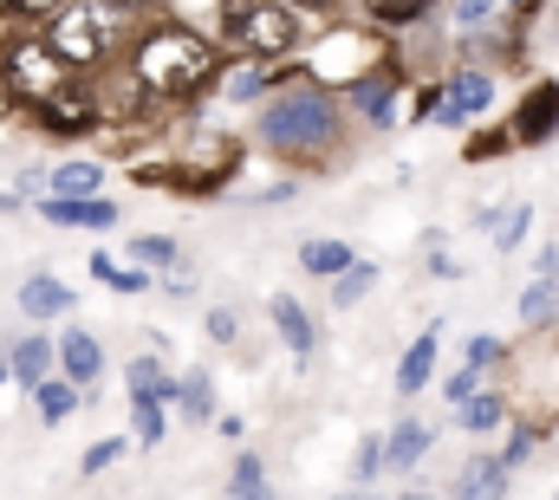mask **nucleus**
<instances>
[{
	"label": "nucleus",
	"mask_w": 559,
	"mask_h": 500,
	"mask_svg": "<svg viewBox=\"0 0 559 500\" xmlns=\"http://www.w3.org/2000/svg\"><path fill=\"white\" fill-rule=\"evenodd\" d=\"M52 345H59V377H72L79 390H98V383H105V345H98V332L66 325Z\"/></svg>",
	"instance_id": "obj_12"
},
{
	"label": "nucleus",
	"mask_w": 559,
	"mask_h": 500,
	"mask_svg": "<svg viewBox=\"0 0 559 500\" xmlns=\"http://www.w3.org/2000/svg\"><path fill=\"white\" fill-rule=\"evenodd\" d=\"M33 209H39L52 228H79V209H85V195H39Z\"/></svg>",
	"instance_id": "obj_41"
},
{
	"label": "nucleus",
	"mask_w": 559,
	"mask_h": 500,
	"mask_svg": "<svg viewBox=\"0 0 559 500\" xmlns=\"http://www.w3.org/2000/svg\"><path fill=\"white\" fill-rule=\"evenodd\" d=\"M468 222L495 241V253H521V248H527V235H534V209H527V202H501V209H495V202H481Z\"/></svg>",
	"instance_id": "obj_17"
},
{
	"label": "nucleus",
	"mask_w": 559,
	"mask_h": 500,
	"mask_svg": "<svg viewBox=\"0 0 559 500\" xmlns=\"http://www.w3.org/2000/svg\"><path fill=\"white\" fill-rule=\"evenodd\" d=\"M371 33H417L442 13V0H352Z\"/></svg>",
	"instance_id": "obj_19"
},
{
	"label": "nucleus",
	"mask_w": 559,
	"mask_h": 500,
	"mask_svg": "<svg viewBox=\"0 0 559 500\" xmlns=\"http://www.w3.org/2000/svg\"><path fill=\"white\" fill-rule=\"evenodd\" d=\"M429 449H436V429L423 416H411V409L384 429V468L391 475H417L423 462H429Z\"/></svg>",
	"instance_id": "obj_13"
},
{
	"label": "nucleus",
	"mask_w": 559,
	"mask_h": 500,
	"mask_svg": "<svg viewBox=\"0 0 559 500\" xmlns=\"http://www.w3.org/2000/svg\"><path fill=\"white\" fill-rule=\"evenodd\" d=\"M59 371V345L46 338V332H26L20 345H7V377L33 396V383H46V377Z\"/></svg>",
	"instance_id": "obj_20"
},
{
	"label": "nucleus",
	"mask_w": 559,
	"mask_h": 500,
	"mask_svg": "<svg viewBox=\"0 0 559 500\" xmlns=\"http://www.w3.org/2000/svg\"><path fill=\"white\" fill-rule=\"evenodd\" d=\"M7 189H13V195H20V202H26V209H33V202H39V195H46V163H20V169H13V182H7Z\"/></svg>",
	"instance_id": "obj_43"
},
{
	"label": "nucleus",
	"mask_w": 559,
	"mask_h": 500,
	"mask_svg": "<svg viewBox=\"0 0 559 500\" xmlns=\"http://www.w3.org/2000/svg\"><path fill=\"white\" fill-rule=\"evenodd\" d=\"M33 409H39V422L46 429H59V422H72L79 409H85V390L72 383V377H46V383H33Z\"/></svg>",
	"instance_id": "obj_25"
},
{
	"label": "nucleus",
	"mask_w": 559,
	"mask_h": 500,
	"mask_svg": "<svg viewBox=\"0 0 559 500\" xmlns=\"http://www.w3.org/2000/svg\"><path fill=\"white\" fill-rule=\"evenodd\" d=\"M72 306H79V293H72L59 273H26V279H20V312H26L33 325L72 319Z\"/></svg>",
	"instance_id": "obj_18"
},
{
	"label": "nucleus",
	"mask_w": 559,
	"mask_h": 500,
	"mask_svg": "<svg viewBox=\"0 0 559 500\" xmlns=\"http://www.w3.org/2000/svg\"><path fill=\"white\" fill-rule=\"evenodd\" d=\"M169 409H176L182 422H195V429H202V422H215V409H222V403H215V377L202 371V365H195V371H176Z\"/></svg>",
	"instance_id": "obj_21"
},
{
	"label": "nucleus",
	"mask_w": 559,
	"mask_h": 500,
	"mask_svg": "<svg viewBox=\"0 0 559 500\" xmlns=\"http://www.w3.org/2000/svg\"><path fill=\"white\" fill-rule=\"evenodd\" d=\"M332 500H384L378 488H345V495H332Z\"/></svg>",
	"instance_id": "obj_53"
},
{
	"label": "nucleus",
	"mask_w": 559,
	"mask_h": 500,
	"mask_svg": "<svg viewBox=\"0 0 559 500\" xmlns=\"http://www.w3.org/2000/svg\"><path fill=\"white\" fill-rule=\"evenodd\" d=\"M85 266H92V279H98L105 293H118V299H138V293L156 286V273H143V266H131V260H118L111 248H98Z\"/></svg>",
	"instance_id": "obj_24"
},
{
	"label": "nucleus",
	"mask_w": 559,
	"mask_h": 500,
	"mask_svg": "<svg viewBox=\"0 0 559 500\" xmlns=\"http://www.w3.org/2000/svg\"><path fill=\"white\" fill-rule=\"evenodd\" d=\"M124 222V202H111V195H85V209H79V228L85 235H111Z\"/></svg>",
	"instance_id": "obj_39"
},
{
	"label": "nucleus",
	"mask_w": 559,
	"mask_h": 500,
	"mask_svg": "<svg viewBox=\"0 0 559 500\" xmlns=\"http://www.w3.org/2000/svg\"><path fill=\"white\" fill-rule=\"evenodd\" d=\"M501 124L514 136V150H547L559 136V79H534V85L514 98V111H508Z\"/></svg>",
	"instance_id": "obj_10"
},
{
	"label": "nucleus",
	"mask_w": 559,
	"mask_h": 500,
	"mask_svg": "<svg viewBox=\"0 0 559 500\" xmlns=\"http://www.w3.org/2000/svg\"><path fill=\"white\" fill-rule=\"evenodd\" d=\"M514 13V0H442V26L449 39H468V33H488Z\"/></svg>",
	"instance_id": "obj_22"
},
{
	"label": "nucleus",
	"mask_w": 559,
	"mask_h": 500,
	"mask_svg": "<svg viewBox=\"0 0 559 500\" xmlns=\"http://www.w3.org/2000/svg\"><path fill=\"white\" fill-rule=\"evenodd\" d=\"M384 475V436H358L352 449V488H371Z\"/></svg>",
	"instance_id": "obj_37"
},
{
	"label": "nucleus",
	"mask_w": 559,
	"mask_h": 500,
	"mask_svg": "<svg viewBox=\"0 0 559 500\" xmlns=\"http://www.w3.org/2000/svg\"><path fill=\"white\" fill-rule=\"evenodd\" d=\"M124 449H131L124 436H105V442H92V449L79 455V475H105L111 462H124Z\"/></svg>",
	"instance_id": "obj_40"
},
{
	"label": "nucleus",
	"mask_w": 559,
	"mask_h": 500,
	"mask_svg": "<svg viewBox=\"0 0 559 500\" xmlns=\"http://www.w3.org/2000/svg\"><path fill=\"white\" fill-rule=\"evenodd\" d=\"M508 358H514V345H508V338H495V332H475V338L462 345V365H468L475 377H501V371H508Z\"/></svg>",
	"instance_id": "obj_31"
},
{
	"label": "nucleus",
	"mask_w": 559,
	"mask_h": 500,
	"mask_svg": "<svg viewBox=\"0 0 559 500\" xmlns=\"http://www.w3.org/2000/svg\"><path fill=\"white\" fill-rule=\"evenodd\" d=\"M429 273H436V279H462V260L442 248V235H429Z\"/></svg>",
	"instance_id": "obj_46"
},
{
	"label": "nucleus",
	"mask_w": 559,
	"mask_h": 500,
	"mask_svg": "<svg viewBox=\"0 0 559 500\" xmlns=\"http://www.w3.org/2000/svg\"><path fill=\"white\" fill-rule=\"evenodd\" d=\"M325 20L293 7V0H228L222 13V52L254 59V66H293Z\"/></svg>",
	"instance_id": "obj_4"
},
{
	"label": "nucleus",
	"mask_w": 559,
	"mask_h": 500,
	"mask_svg": "<svg viewBox=\"0 0 559 500\" xmlns=\"http://www.w3.org/2000/svg\"><path fill=\"white\" fill-rule=\"evenodd\" d=\"M514 422V396H508V383H481L468 403H455V429L462 436H501Z\"/></svg>",
	"instance_id": "obj_16"
},
{
	"label": "nucleus",
	"mask_w": 559,
	"mask_h": 500,
	"mask_svg": "<svg viewBox=\"0 0 559 500\" xmlns=\"http://www.w3.org/2000/svg\"><path fill=\"white\" fill-rule=\"evenodd\" d=\"M20 209H26V202H20L13 189H0V215H20Z\"/></svg>",
	"instance_id": "obj_52"
},
{
	"label": "nucleus",
	"mask_w": 559,
	"mask_h": 500,
	"mask_svg": "<svg viewBox=\"0 0 559 500\" xmlns=\"http://www.w3.org/2000/svg\"><path fill=\"white\" fill-rule=\"evenodd\" d=\"M26 124L52 143H85L111 124V98H105V79H66L52 98H39L33 111H20Z\"/></svg>",
	"instance_id": "obj_6"
},
{
	"label": "nucleus",
	"mask_w": 559,
	"mask_h": 500,
	"mask_svg": "<svg viewBox=\"0 0 559 500\" xmlns=\"http://www.w3.org/2000/svg\"><path fill=\"white\" fill-rule=\"evenodd\" d=\"M481 383H495V377H475V371H468V365H455V371L442 377V403L455 409V403H468V396H475Z\"/></svg>",
	"instance_id": "obj_42"
},
{
	"label": "nucleus",
	"mask_w": 559,
	"mask_h": 500,
	"mask_svg": "<svg viewBox=\"0 0 559 500\" xmlns=\"http://www.w3.org/2000/svg\"><path fill=\"white\" fill-rule=\"evenodd\" d=\"M345 136H352V118H345L338 92H325V85H312V79L280 85L274 98L254 111V143H261L274 163H286L293 176L338 163Z\"/></svg>",
	"instance_id": "obj_2"
},
{
	"label": "nucleus",
	"mask_w": 559,
	"mask_h": 500,
	"mask_svg": "<svg viewBox=\"0 0 559 500\" xmlns=\"http://www.w3.org/2000/svg\"><path fill=\"white\" fill-rule=\"evenodd\" d=\"M352 260H358V248H352V241H332V235H312V241H299V266H306L312 279H338Z\"/></svg>",
	"instance_id": "obj_27"
},
{
	"label": "nucleus",
	"mask_w": 559,
	"mask_h": 500,
	"mask_svg": "<svg viewBox=\"0 0 559 500\" xmlns=\"http://www.w3.org/2000/svg\"><path fill=\"white\" fill-rule=\"evenodd\" d=\"M540 20H547V46L559 52V0H547V13H540Z\"/></svg>",
	"instance_id": "obj_51"
},
{
	"label": "nucleus",
	"mask_w": 559,
	"mask_h": 500,
	"mask_svg": "<svg viewBox=\"0 0 559 500\" xmlns=\"http://www.w3.org/2000/svg\"><path fill=\"white\" fill-rule=\"evenodd\" d=\"M228 500H274V481H267V462H261V455H235V468H228Z\"/></svg>",
	"instance_id": "obj_35"
},
{
	"label": "nucleus",
	"mask_w": 559,
	"mask_h": 500,
	"mask_svg": "<svg viewBox=\"0 0 559 500\" xmlns=\"http://www.w3.org/2000/svg\"><path fill=\"white\" fill-rule=\"evenodd\" d=\"M228 52L222 39L169 20V13H150L138 20V33L124 39V59L118 72H105V98H111V124H156L169 111H195L215 79H222Z\"/></svg>",
	"instance_id": "obj_1"
},
{
	"label": "nucleus",
	"mask_w": 559,
	"mask_h": 500,
	"mask_svg": "<svg viewBox=\"0 0 559 500\" xmlns=\"http://www.w3.org/2000/svg\"><path fill=\"white\" fill-rule=\"evenodd\" d=\"M124 390H131V396H163V403H169L176 371H169L156 352H143V358H131V365H124Z\"/></svg>",
	"instance_id": "obj_30"
},
{
	"label": "nucleus",
	"mask_w": 559,
	"mask_h": 500,
	"mask_svg": "<svg viewBox=\"0 0 559 500\" xmlns=\"http://www.w3.org/2000/svg\"><path fill=\"white\" fill-rule=\"evenodd\" d=\"M163 293H195V266H189V253L163 273Z\"/></svg>",
	"instance_id": "obj_47"
},
{
	"label": "nucleus",
	"mask_w": 559,
	"mask_h": 500,
	"mask_svg": "<svg viewBox=\"0 0 559 500\" xmlns=\"http://www.w3.org/2000/svg\"><path fill=\"white\" fill-rule=\"evenodd\" d=\"M404 92H411V72H404V52L391 46L378 66H365L345 92H338V105H345V118L365 130H397L404 124Z\"/></svg>",
	"instance_id": "obj_7"
},
{
	"label": "nucleus",
	"mask_w": 559,
	"mask_h": 500,
	"mask_svg": "<svg viewBox=\"0 0 559 500\" xmlns=\"http://www.w3.org/2000/svg\"><path fill=\"white\" fill-rule=\"evenodd\" d=\"M163 436H169V403L163 396H131V442L156 449Z\"/></svg>",
	"instance_id": "obj_34"
},
{
	"label": "nucleus",
	"mask_w": 559,
	"mask_h": 500,
	"mask_svg": "<svg viewBox=\"0 0 559 500\" xmlns=\"http://www.w3.org/2000/svg\"><path fill=\"white\" fill-rule=\"evenodd\" d=\"M514 495V468L501 455H468L449 481V500H508Z\"/></svg>",
	"instance_id": "obj_14"
},
{
	"label": "nucleus",
	"mask_w": 559,
	"mask_h": 500,
	"mask_svg": "<svg viewBox=\"0 0 559 500\" xmlns=\"http://www.w3.org/2000/svg\"><path fill=\"white\" fill-rule=\"evenodd\" d=\"M521 325H527V332H559V279H527V293H521Z\"/></svg>",
	"instance_id": "obj_29"
},
{
	"label": "nucleus",
	"mask_w": 559,
	"mask_h": 500,
	"mask_svg": "<svg viewBox=\"0 0 559 500\" xmlns=\"http://www.w3.org/2000/svg\"><path fill=\"white\" fill-rule=\"evenodd\" d=\"M378 279H384V266L358 253V260H352V266H345V273L332 279V312H358V306H365V299L378 293Z\"/></svg>",
	"instance_id": "obj_26"
},
{
	"label": "nucleus",
	"mask_w": 559,
	"mask_h": 500,
	"mask_svg": "<svg viewBox=\"0 0 559 500\" xmlns=\"http://www.w3.org/2000/svg\"><path fill=\"white\" fill-rule=\"evenodd\" d=\"M7 383H13V377H7V345H0V390H7Z\"/></svg>",
	"instance_id": "obj_54"
},
{
	"label": "nucleus",
	"mask_w": 559,
	"mask_h": 500,
	"mask_svg": "<svg viewBox=\"0 0 559 500\" xmlns=\"http://www.w3.org/2000/svg\"><path fill=\"white\" fill-rule=\"evenodd\" d=\"M46 46H52V59L72 72V79H105V72H118V59H124V39L138 33V20L124 13V7H111V0H66L46 26H33Z\"/></svg>",
	"instance_id": "obj_3"
},
{
	"label": "nucleus",
	"mask_w": 559,
	"mask_h": 500,
	"mask_svg": "<svg viewBox=\"0 0 559 500\" xmlns=\"http://www.w3.org/2000/svg\"><path fill=\"white\" fill-rule=\"evenodd\" d=\"M46 195H105V163L98 156H66L46 169Z\"/></svg>",
	"instance_id": "obj_23"
},
{
	"label": "nucleus",
	"mask_w": 559,
	"mask_h": 500,
	"mask_svg": "<svg viewBox=\"0 0 559 500\" xmlns=\"http://www.w3.org/2000/svg\"><path fill=\"white\" fill-rule=\"evenodd\" d=\"M111 7H124V13H131V20H150V13H156V7H163V0H111Z\"/></svg>",
	"instance_id": "obj_48"
},
{
	"label": "nucleus",
	"mask_w": 559,
	"mask_h": 500,
	"mask_svg": "<svg viewBox=\"0 0 559 500\" xmlns=\"http://www.w3.org/2000/svg\"><path fill=\"white\" fill-rule=\"evenodd\" d=\"M540 345L521 358V371H514V416H534V422H547L554 429V416H559V332H534Z\"/></svg>",
	"instance_id": "obj_9"
},
{
	"label": "nucleus",
	"mask_w": 559,
	"mask_h": 500,
	"mask_svg": "<svg viewBox=\"0 0 559 500\" xmlns=\"http://www.w3.org/2000/svg\"><path fill=\"white\" fill-rule=\"evenodd\" d=\"M156 13H169V20H182V26H195V33L222 39V13H228V0H163Z\"/></svg>",
	"instance_id": "obj_33"
},
{
	"label": "nucleus",
	"mask_w": 559,
	"mask_h": 500,
	"mask_svg": "<svg viewBox=\"0 0 559 500\" xmlns=\"http://www.w3.org/2000/svg\"><path fill=\"white\" fill-rule=\"evenodd\" d=\"M547 442V422H534V416H514L508 422V442H501V462L508 468H527V455Z\"/></svg>",
	"instance_id": "obj_36"
},
{
	"label": "nucleus",
	"mask_w": 559,
	"mask_h": 500,
	"mask_svg": "<svg viewBox=\"0 0 559 500\" xmlns=\"http://www.w3.org/2000/svg\"><path fill=\"white\" fill-rule=\"evenodd\" d=\"M397 500H436V495H429V488H411V495H397Z\"/></svg>",
	"instance_id": "obj_55"
},
{
	"label": "nucleus",
	"mask_w": 559,
	"mask_h": 500,
	"mask_svg": "<svg viewBox=\"0 0 559 500\" xmlns=\"http://www.w3.org/2000/svg\"><path fill=\"white\" fill-rule=\"evenodd\" d=\"M501 105V79L488 66H449L442 72V105H436V124L442 130H475L495 118Z\"/></svg>",
	"instance_id": "obj_8"
},
{
	"label": "nucleus",
	"mask_w": 559,
	"mask_h": 500,
	"mask_svg": "<svg viewBox=\"0 0 559 500\" xmlns=\"http://www.w3.org/2000/svg\"><path fill=\"white\" fill-rule=\"evenodd\" d=\"M547 500H559V495H547Z\"/></svg>",
	"instance_id": "obj_56"
},
{
	"label": "nucleus",
	"mask_w": 559,
	"mask_h": 500,
	"mask_svg": "<svg viewBox=\"0 0 559 500\" xmlns=\"http://www.w3.org/2000/svg\"><path fill=\"white\" fill-rule=\"evenodd\" d=\"M59 7H66V0H7V20H13V26H46Z\"/></svg>",
	"instance_id": "obj_45"
},
{
	"label": "nucleus",
	"mask_w": 559,
	"mask_h": 500,
	"mask_svg": "<svg viewBox=\"0 0 559 500\" xmlns=\"http://www.w3.org/2000/svg\"><path fill=\"white\" fill-rule=\"evenodd\" d=\"M202 332H209L215 345H235V338H241V312H235V306H209V319H202Z\"/></svg>",
	"instance_id": "obj_44"
},
{
	"label": "nucleus",
	"mask_w": 559,
	"mask_h": 500,
	"mask_svg": "<svg viewBox=\"0 0 559 500\" xmlns=\"http://www.w3.org/2000/svg\"><path fill=\"white\" fill-rule=\"evenodd\" d=\"M124 260L163 279V273H169V266L182 260V241H176V235H131V241H124Z\"/></svg>",
	"instance_id": "obj_28"
},
{
	"label": "nucleus",
	"mask_w": 559,
	"mask_h": 500,
	"mask_svg": "<svg viewBox=\"0 0 559 500\" xmlns=\"http://www.w3.org/2000/svg\"><path fill=\"white\" fill-rule=\"evenodd\" d=\"M66 79H72V72L52 59V46H46L33 26L0 33V98H7L13 111H33V105H39V98H52Z\"/></svg>",
	"instance_id": "obj_5"
},
{
	"label": "nucleus",
	"mask_w": 559,
	"mask_h": 500,
	"mask_svg": "<svg viewBox=\"0 0 559 500\" xmlns=\"http://www.w3.org/2000/svg\"><path fill=\"white\" fill-rule=\"evenodd\" d=\"M267 319H274L280 345H286V358L306 371V365L319 358V319L306 312V299H299V293H274V299H267Z\"/></svg>",
	"instance_id": "obj_11"
},
{
	"label": "nucleus",
	"mask_w": 559,
	"mask_h": 500,
	"mask_svg": "<svg viewBox=\"0 0 559 500\" xmlns=\"http://www.w3.org/2000/svg\"><path fill=\"white\" fill-rule=\"evenodd\" d=\"M293 7H306V13H319V20H332V13H338L345 0H293Z\"/></svg>",
	"instance_id": "obj_50"
},
{
	"label": "nucleus",
	"mask_w": 559,
	"mask_h": 500,
	"mask_svg": "<svg viewBox=\"0 0 559 500\" xmlns=\"http://www.w3.org/2000/svg\"><path fill=\"white\" fill-rule=\"evenodd\" d=\"M436 358H442V325H423L417 338L404 345V358H397V377H391L404 403H417L423 390L436 383Z\"/></svg>",
	"instance_id": "obj_15"
},
{
	"label": "nucleus",
	"mask_w": 559,
	"mask_h": 500,
	"mask_svg": "<svg viewBox=\"0 0 559 500\" xmlns=\"http://www.w3.org/2000/svg\"><path fill=\"white\" fill-rule=\"evenodd\" d=\"M436 105H442V79H417V85L404 92V118H411V130L436 124Z\"/></svg>",
	"instance_id": "obj_38"
},
{
	"label": "nucleus",
	"mask_w": 559,
	"mask_h": 500,
	"mask_svg": "<svg viewBox=\"0 0 559 500\" xmlns=\"http://www.w3.org/2000/svg\"><path fill=\"white\" fill-rule=\"evenodd\" d=\"M215 429H222L228 442H241V436H248V422H241V416H215Z\"/></svg>",
	"instance_id": "obj_49"
},
{
	"label": "nucleus",
	"mask_w": 559,
	"mask_h": 500,
	"mask_svg": "<svg viewBox=\"0 0 559 500\" xmlns=\"http://www.w3.org/2000/svg\"><path fill=\"white\" fill-rule=\"evenodd\" d=\"M514 150V136H508V124L495 118V124H475V130H462V163H501Z\"/></svg>",
	"instance_id": "obj_32"
}]
</instances>
